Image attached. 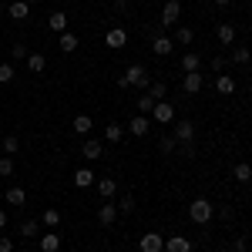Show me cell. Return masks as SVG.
Wrapping results in <instances>:
<instances>
[{"mask_svg":"<svg viewBox=\"0 0 252 252\" xmlns=\"http://www.w3.org/2000/svg\"><path fill=\"white\" fill-rule=\"evenodd\" d=\"M104 138H108V145H118V141L125 138V128H121V125H108V131H104Z\"/></svg>","mask_w":252,"mask_h":252,"instance_id":"29","label":"cell"},{"mask_svg":"<svg viewBox=\"0 0 252 252\" xmlns=\"http://www.w3.org/2000/svg\"><path fill=\"white\" fill-rule=\"evenodd\" d=\"M40 222L51 225V229H58V225H61V212H58V209H47V212L40 215Z\"/></svg>","mask_w":252,"mask_h":252,"instance_id":"31","label":"cell"},{"mask_svg":"<svg viewBox=\"0 0 252 252\" xmlns=\"http://www.w3.org/2000/svg\"><path fill=\"white\" fill-rule=\"evenodd\" d=\"M135 212V195H121V202H118V215H131Z\"/></svg>","mask_w":252,"mask_h":252,"instance_id":"28","label":"cell"},{"mask_svg":"<svg viewBox=\"0 0 252 252\" xmlns=\"http://www.w3.org/2000/svg\"><path fill=\"white\" fill-rule=\"evenodd\" d=\"M104 44L118 51V47H125V44H128V34H125L121 27H111V31H108V37H104Z\"/></svg>","mask_w":252,"mask_h":252,"instance_id":"14","label":"cell"},{"mask_svg":"<svg viewBox=\"0 0 252 252\" xmlns=\"http://www.w3.org/2000/svg\"><path fill=\"white\" fill-rule=\"evenodd\" d=\"M71 128H74L78 135H88V131L94 128V121H91V115H78V118H74V125H71Z\"/></svg>","mask_w":252,"mask_h":252,"instance_id":"21","label":"cell"},{"mask_svg":"<svg viewBox=\"0 0 252 252\" xmlns=\"http://www.w3.org/2000/svg\"><path fill=\"white\" fill-rule=\"evenodd\" d=\"M198 67H202V58H198V54H192V51H189V54H185V58H182V71H185V74H192V71H198Z\"/></svg>","mask_w":252,"mask_h":252,"instance_id":"22","label":"cell"},{"mask_svg":"<svg viewBox=\"0 0 252 252\" xmlns=\"http://www.w3.org/2000/svg\"><path fill=\"white\" fill-rule=\"evenodd\" d=\"M121 252H125V249H121Z\"/></svg>","mask_w":252,"mask_h":252,"instance_id":"46","label":"cell"},{"mask_svg":"<svg viewBox=\"0 0 252 252\" xmlns=\"http://www.w3.org/2000/svg\"><path fill=\"white\" fill-rule=\"evenodd\" d=\"M178 14H182V3H178V0H168V3L161 7V27L178 24Z\"/></svg>","mask_w":252,"mask_h":252,"instance_id":"5","label":"cell"},{"mask_svg":"<svg viewBox=\"0 0 252 252\" xmlns=\"http://www.w3.org/2000/svg\"><path fill=\"white\" fill-rule=\"evenodd\" d=\"M215 3H219V7H229V3H232V0H215Z\"/></svg>","mask_w":252,"mask_h":252,"instance_id":"43","label":"cell"},{"mask_svg":"<svg viewBox=\"0 0 252 252\" xmlns=\"http://www.w3.org/2000/svg\"><path fill=\"white\" fill-rule=\"evenodd\" d=\"M58 249H61V235L58 232L40 235V252H58Z\"/></svg>","mask_w":252,"mask_h":252,"instance_id":"20","label":"cell"},{"mask_svg":"<svg viewBox=\"0 0 252 252\" xmlns=\"http://www.w3.org/2000/svg\"><path fill=\"white\" fill-rule=\"evenodd\" d=\"M10 58L14 61H27V47H24V44H14V47H10Z\"/></svg>","mask_w":252,"mask_h":252,"instance_id":"39","label":"cell"},{"mask_svg":"<svg viewBox=\"0 0 252 252\" xmlns=\"http://www.w3.org/2000/svg\"><path fill=\"white\" fill-rule=\"evenodd\" d=\"M74 185H78V189H91V185H94V172H91V168H78V172H74Z\"/></svg>","mask_w":252,"mask_h":252,"instance_id":"19","label":"cell"},{"mask_svg":"<svg viewBox=\"0 0 252 252\" xmlns=\"http://www.w3.org/2000/svg\"><path fill=\"white\" fill-rule=\"evenodd\" d=\"M215 37H219V44H235V27L232 24H219V31H215Z\"/></svg>","mask_w":252,"mask_h":252,"instance_id":"17","label":"cell"},{"mask_svg":"<svg viewBox=\"0 0 252 252\" xmlns=\"http://www.w3.org/2000/svg\"><path fill=\"white\" fill-rule=\"evenodd\" d=\"M172 138H175V141H189V145H192L195 125H192V121H178V125H175V131H172Z\"/></svg>","mask_w":252,"mask_h":252,"instance_id":"10","label":"cell"},{"mask_svg":"<svg viewBox=\"0 0 252 252\" xmlns=\"http://www.w3.org/2000/svg\"><path fill=\"white\" fill-rule=\"evenodd\" d=\"M232 61H235V64H249V61H252L249 47H235V51H232Z\"/></svg>","mask_w":252,"mask_h":252,"instance_id":"35","label":"cell"},{"mask_svg":"<svg viewBox=\"0 0 252 252\" xmlns=\"http://www.w3.org/2000/svg\"><path fill=\"white\" fill-rule=\"evenodd\" d=\"M182 91H185V94H198V91H202V74H198V71L185 74V81H182Z\"/></svg>","mask_w":252,"mask_h":252,"instance_id":"12","label":"cell"},{"mask_svg":"<svg viewBox=\"0 0 252 252\" xmlns=\"http://www.w3.org/2000/svg\"><path fill=\"white\" fill-rule=\"evenodd\" d=\"M152 121H158V125H172L175 121V108L168 104V101H155V108H152Z\"/></svg>","mask_w":252,"mask_h":252,"instance_id":"3","label":"cell"},{"mask_svg":"<svg viewBox=\"0 0 252 252\" xmlns=\"http://www.w3.org/2000/svg\"><path fill=\"white\" fill-rule=\"evenodd\" d=\"M3 225H7V212L0 209V229H3Z\"/></svg>","mask_w":252,"mask_h":252,"instance_id":"42","label":"cell"},{"mask_svg":"<svg viewBox=\"0 0 252 252\" xmlns=\"http://www.w3.org/2000/svg\"><path fill=\"white\" fill-rule=\"evenodd\" d=\"M212 71H225V58H212Z\"/></svg>","mask_w":252,"mask_h":252,"instance_id":"41","label":"cell"},{"mask_svg":"<svg viewBox=\"0 0 252 252\" xmlns=\"http://www.w3.org/2000/svg\"><path fill=\"white\" fill-rule=\"evenodd\" d=\"M175 145H178V141H175L172 135H165V138H161V141H158V148H161L165 155H172V152H175Z\"/></svg>","mask_w":252,"mask_h":252,"instance_id":"38","label":"cell"},{"mask_svg":"<svg viewBox=\"0 0 252 252\" xmlns=\"http://www.w3.org/2000/svg\"><path fill=\"white\" fill-rule=\"evenodd\" d=\"M212 215H215V205L209 202V198H195L192 205H189V219H192V222H198V225L212 222Z\"/></svg>","mask_w":252,"mask_h":252,"instance_id":"2","label":"cell"},{"mask_svg":"<svg viewBox=\"0 0 252 252\" xmlns=\"http://www.w3.org/2000/svg\"><path fill=\"white\" fill-rule=\"evenodd\" d=\"M97 222H101V225H115V222H118V205L104 202V205L97 209Z\"/></svg>","mask_w":252,"mask_h":252,"instance_id":"11","label":"cell"},{"mask_svg":"<svg viewBox=\"0 0 252 252\" xmlns=\"http://www.w3.org/2000/svg\"><path fill=\"white\" fill-rule=\"evenodd\" d=\"M192 40H195L192 27H178V31H175V44H192Z\"/></svg>","mask_w":252,"mask_h":252,"instance_id":"30","label":"cell"},{"mask_svg":"<svg viewBox=\"0 0 252 252\" xmlns=\"http://www.w3.org/2000/svg\"><path fill=\"white\" fill-rule=\"evenodd\" d=\"M37 232H40V222H34V219H27V222L20 225V235H27V239H34Z\"/></svg>","mask_w":252,"mask_h":252,"instance_id":"32","label":"cell"},{"mask_svg":"<svg viewBox=\"0 0 252 252\" xmlns=\"http://www.w3.org/2000/svg\"><path fill=\"white\" fill-rule=\"evenodd\" d=\"M14 81V64H0V84H10Z\"/></svg>","mask_w":252,"mask_h":252,"instance_id":"37","label":"cell"},{"mask_svg":"<svg viewBox=\"0 0 252 252\" xmlns=\"http://www.w3.org/2000/svg\"><path fill=\"white\" fill-rule=\"evenodd\" d=\"M7 14H10L14 20H27V17H31V3H24V0H14Z\"/></svg>","mask_w":252,"mask_h":252,"instance_id":"16","label":"cell"},{"mask_svg":"<svg viewBox=\"0 0 252 252\" xmlns=\"http://www.w3.org/2000/svg\"><path fill=\"white\" fill-rule=\"evenodd\" d=\"M7 202H10V205H27V192L14 185V189H7Z\"/></svg>","mask_w":252,"mask_h":252,"instance_id":"25","label":"cell"},{"mask_svg":"<svg viewBox=\"0 0 252 252\" xmlns=\"http://www.w3.org/2000/svg\"><path fill=\"white\" fill-rule=\"evenodd\" d=\"M0 175H3V178L14 175V158H10V155H0Z\"/></svg>","mask_w":252,"mask_h":252,"instance_id":"36","label":"cell"},{"mask_svg":"<svg viewBox=\"0 0 252 252\" xmlns=\"http://www.w3.org/2000/svg\"><path fill=\"white\" fill-rule=\"evenodd\" d=\"M17 148H20V138L17 135H7V138H3V155H14Z\"/></svg>","mask_w":252,"mask_h":252,"instance_id":"34","label":"cell"},{"mask_svg":"<svg viewBox=\"0 0 252 252\" xmlns=\"http://www.w3.org/2000/svg\"><path fill=\"white\" fill-rule=\"evenodd\" d=\"M14 252H31V249H14Z\"/></svg>","mask_w":252,"mask_h":252,"instance_id":"44","label":"cell"},{"mask_svg":"<svg viewBox=\"0 0 252 252\" xmlns=\"http://www.w3.org/2000/svg\"><path fill=\"white\" fill-rule=\"evenodd\" d=\"M128 131L135 138H145L148 131H152V118L148 115H138V118H131V125H128Z\"/></svg>","mask_w":252,"mask_h":252,"instance_id":"7","label":"cell"},{"mask_svg":"<svg viewBox=\"0 0 252 252\" xmlns=\"http://www.w3.org/2000/svg\"><path fill=\"white\" fill-rule=\"evenodd\" d=\"M81 155L88 158V161H97V158L104 155V141H97V138H88V141H84V148H81Z\"/></svg>","mask_w":252,"mask_h":252,"instance_id":"8","label":"cell"},{"mask_svg":"<svg viewBox=\"0 0 252 252\" xmlns=\"http://www.w3.org/2000/svg\"><path fill=\"white\" fill-rule=\"evenodd\" d=\"M232 175H235V182H252V165L239 161V165L232 168Z\"/></svg>","mask_w":252,"mask_h":252,"instance_id":"26","label":"cell"},{"mask_svg":"<svg viewBox=\"0 0 252 252\" xmlns=\"http://www.w3.org/2000/svg\"><path fill=\"white\" fill-rule=\"evenodd\" d=\"M47 27H51L54 34H64V31H67V14H64V10H54V14L47 17Z\"/></svg>","mask_w":252,"mask_h":252,"instance_id":"13","label":"cell"},{"mask_svg":"<svg viewBox=\"0 0 252 252\" xmlns=\"http://www.w3.org/2000/svg\"><path fill=\"white\" fill-rule=\"evenodd\" d=\"M27 67H31L34 74H40V71L47 67V61H44V54H27Z\"/></svg>","mask_w":252,"mask_h":252,"instance_id":"27","label":"cell"},{"mask_svg":"<svg viewBox=\"0 0 252 252\" xmlns=\"http://www.w3.org/2000/svg\"><path fill=\"white\" fill-rule=\"evenodd\" d=\"M148 94L155 97V101H165V94H168V84H165V81H152V84H148Z\"/></svg>","mask_w":252,"mask_h":252,"instance_id":"24","label":"cell"},{"mask_svg":"<svg viewBox=\"0 0 252 252\" xmlns=\"http://www.w3.org/2000/svg\"><path fill=\"white\" fill-rule=\"evenodd\" d=\"M61 51H64V54H71V51H78V34H71V31H64V34H61Z\"/></svg>","mask_w":252,"mask_h":252,"instance_id":"23","label":"cell"},{"mask_svg":"<svg viewBox=\"0 0 252 252\" xmlns=\"http://www.w3.org/2000/svg\"><path fill=\"white\" fill-rule=\"evenodd\" d=\"M94 189H97V195H101L104 202H111V198L118 195V182H115V178H97Z\"/></svg>","mask_w":252,"mask_h":252,"instance_id":"9","label":"cell"},{"mask_svg":"<svg viewBox=\"0 0 252 252\" xmlns=\"http://www.w3.org/2000/svg\"><path fill=\"white\" fill-rule=\"evenodd\" d=\"M138 249L141 252H165V239H161L158 232H145L141 242H138Z\"/></svg>","mask_w":252,"mask_h":252,"instance_id":"4","label":"cell"},{"mask_svg":"<svg viewBox=\"0 0 252 252\" xmlns=\"http://www.w3.org/2000/svg\"><path fill=\"white\" fill-rule=\"evenodd\" d=\"M24 3H37V0H24Z\"/></svg>","mask_w":252,"mask_h":252,"instance_id":"45","label":"cell"},{"mask_svg":"<svg viewBox=\"0 0 252 252\" xmlns=\"http://www.w3.org/2000/svg\"><path fill=\"white\" fill-rule=\"evenodd\" d=\"M118 84H121V88H148L152 78H148V71H145L141 64H131V67L118 78Z\"/></svg>","mask_w":252,"mask_h":252,"instance_id":"1","label":"cell"},{"mask_svg":"<svg viewBox=\"0 0 252 252\" xmlns=\"http://www.w3.org/2000/svg\"><path fill=\"white\" fill-rule=\"evenodd\" d=\"M165 252H192V239L189 235H168L165 239Z\"/></svg>","mask_w":252,"mask_h":252,"instance_id":"6","label":"cell"},{"mask_svg":"<svg viewBox=\"0 0 252 252\" xmlns=\"http://www.w3.org/2000/svg\"><path fill=\"white\" fill-rule=\"evenodd\" d=\"M152 108H155V97H152V94L138 97V111H141V115H152Z\"/></svg>","mask_w":252,"mask_h":252,"instance_id":"33","label":"cell"},{"mask_svg":"<svg viewBox=\"0 0 252 252\" xmlns=\"http://www.w3.org/2000/svg\"><path fill=\"white\" fill-rule=\"evenodd\" d=\"M0 252H14V242L7 235H0Z\"/></svg>","mask_w":252,"mask_h":252,"instance_id":"40","label":"cell"},{"mask_svg":"<svg viewBox=\"0 0 252 252\" xmlns=\"http://www.w3.org/2000/svg\"><path fill=\"white\" fill-rule=\"evenodd\" d=\"M215 91H219V94H232L235 91V78L232 74H219V78H215Z\"/></svg>","mask_w":252,"mask_h":252,"instance_id":"18","label":"cell"},{"mask_svg":"<svg viewBox=\"0 0 252 252\" xmlns=\"http://www.w3.org/2000/svg\"><path fill=\"white\" fill-rule=\"evenodd\" d=\"M152 51H155L158 58H168L175 51V40L172 37H155V44H152Z\"/></svg>","mask_w":252,"mask_h":252,"instance_id":"15","label":"cell"}]
</instances>
